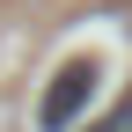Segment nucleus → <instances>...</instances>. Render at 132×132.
<instances>
[{
  "mask_svg": "<svg viewBox=\"0 0 132 132\" xmlns=\"http://www.w3.org/2000/svg\"><path fill=\"white\" fill-rule=\"evenodd\" d=\"M95 132H132V95H125V103H118V110H110V118H103V125H95Z\"/></svg>",
  "mask_w": 132,
  "mask_h": 132,
  "instance_id": "nucleus-2",
  "label": "nucleus"
},
{
  "mask_svg": "<svg viewBox=\"0 0 132 132\" xmlns=\"http://www.w3.org/2000/svg\"><path fill=\"white\" fill-rule=\"evenodd\" d=\"M95 103V59H73V66H59V81L44 88V103H37V125L44 132H73V118Z\"/></svg>",
  "mask_w": 132,
  "mask_h": 132,
  "instance_id": "nucleus-1",
  "label": "nucleus"
}]
</instances>
